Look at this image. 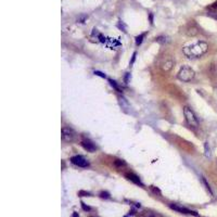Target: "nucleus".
Masks as SVG:
<instances>
[{"instance_id": "17", "label": "nucleus", "mask_w": 217, "mask_h": 217, "mask_svg": "<svg viewBox=\"0 0 217 217\" xmlns=\"http://www.w3.org/2000/svg\"><path fill=\"white\" fill-rule=\"evenodd\" d=\"M135 59H136V52L133 54V59H132V62H130V64H133L135 62Z\"/></svg>"}, {"instance_id": "14", "label": "nucleus", "mask_w": 217, "mask_h": 217, "mask_svg": "<svg viewBox=\"0 0 217 217\" xmlns=\"http://www.w3.org/2000/svg\"><path fill=\"white\" fill-rule=\"evenodd\" d=\"M100 197L101 198H104V199H109V198H110V194H109L107 192H103L102 191V192L100 193Z\"/></svg>"}, {"instance_id": "8", "label": "nucleus", "mask_w": 217, "mask_h": 217, "mask_svg": "<svg viewBox=\"0 0 217 217\" xmlns=\"http://www.w3.org/2000/svg\"><path fill=\"white\" fill-rule=\"evenodd\" d=\"M126 177H127V179H128V180H130V181H133L134 184H136V185H139V186H143V185H142V182H141V180H140V178H139L138 176H137V175H135V174H133V173L127 174Z\"/></svg>"}, {"instance_id": "9", "label": "nucleus", "mask_w": 217, "mask_h": 217, "mask_svg": "<svg viewBox=\"0 0 217 217\" xmlns=\"http://www.w3.org/2000/svg\"><path fill=\"white\" fill-rule=\"evenodd\" d=\"M106 46L107 47H110V48H117V47H119L121 46V42L118 41V40H116V39H113V38H107V40H106Z\"/></svg>"}, {"instance_id": "5", "label": "nucleus", "mask_w": 217, "mask_h": 217, "mask_svg": "<svg viewBox=\"0 0 217 217\" xmlns=\"http://www.w3.org/2000/svg\"><path fill=\"white\" fill-rule=\"evenodd\" d=\"M62 139L64 141H72L74 139V132L68 127L62 128Z\"/></svg>"}, {"instance_id": "3", "label": "nucleus", "mask_w": 217, "mask_h": 217, "mask_svg": "<svg viewBox=\"0 0 217 217\" xmlns=\"http://www.w3.org/2000/svg\"><path fill=\"white\" fill-rule=\"evenodd\" d=\"M194 75H195L194 71L190 66H188V65L182 66L178 72V78L182 82H190L191 79H193Z\"/></svg>"}, {"instance_id": "18", "label": "nucleus", "mask_w": 217, "mask_h": 217, "mask_svg": "<svg viewBox=\"0 0 217 217\" xmlns=\"http://www.w3.org/2000/svg\"><path fill=\"white\" fill-rule=\"evenodd\" d=\"M72 217H79V216H78L77 213H73V216H72Z\"/></svg>"}, {"instance_id": "11", "label": "nucleus", "mask_w": 217, "mask_h": 217, "mask_svg": "<svg viewBox=\"0 0 217 217\" xmlns=\"http://www.w3.org/2000/svg\"><path fill=\"white\" fill-rule=\"evenodd\" d=\"M114 165L116 166L117 168H122V167H124V166H126V163H125V161H123V160H115L114 161Z\"/></svg>"}, {"instance_id": "10", "label": "nucleus", "mask_w": 217, "mask_h": 217, "mask_svg": "<svg viewBox=\"0 0 217 217\" xmlns=\"http://www.w3.org/2000/svg\"><path fill=\"white\" fill-rule=\"evenodd\" d=\"M173 65H174V62H173L172 60H168V61H165V63L163 64V66H162V68H163V71H165V72H168V71H170V70H172V67H173Z\"/></svg>"}, {"instance_id": "1", "label": "nucleus", "mask_w": 217, "mask_h": 217, "mask_svg": "<svg viewBox=\"0 0 217 217\" xmlns=\"http://www.w3.org/2000/svg\"><path fill=\"white\" fill-rule=\"evenodd\" d=\"M208 49V45L205 41H198L192 43L190 46H186L182 48V52L186 56L193 59V58H199L203 55Z\"/></svg>"}, {"instance_id": "19", "label": "nucleus", "mask_w": 217, "mask_h": 217, "mask_svg": "<svg viewBox=\"0 0 217 217\" xmlns=\"http://www.w3.org/2000/svg\"><path fill=\"white\" fill-rule=\"evenodd\" d=\"M215 7H216V8H217V3H216V4H215Z\"/></svg>"}, {"instance_id": "4", "label": "nucleus", "mask_w": 217, "mask_h": 217, "mask_svg": "<svg viewBox=\"0 0 217 217\" xmlns=\"http://www.w3.org/2000/svg\"><path fill=\"white\" fill-rule=\"evenodd\" d=\"M71 162L74 165L78 166V167H86V166L89 165V162L82 155H75L73 157H71Z\"/></svg>"}, {"instance_id": "15", "label": "nucleus", "mask_w": 217, "mask_h": 217, "mask_svg": "<svg viewBox=\"0 0 217 217\" xmlns=\"http://www.w3.org/2000/svg\"><path fill=\"white\" fill-rule=\"evenodd\" d=\"M95 75H98V76H100V77H103V78H106L105 74H103V73H101V72H99V71H95Z\"/></svg>"}, {"instance_id": "2", "label": "nucleus", "mask_w": 217, "mask_h": 217, "mask_svg": "<svg viewBox=\"0 0 217 217\" xmlns=\"http://www.w3.org/2000/svg\"><path fill=\"white\" fill-rule=\"evenodd\" d=\"M184 115H185L187 124L189 126H191V127H198L199 126V121H198L197 115L194 114V112L191 110L189 106H185L184 107Z\"/></svg>"}, {"instance_id": "7", "label": "nucleus", "mask_w": 217, "mask_h": 217, "mask_svg": "<svg viewBox=\"0 0 217 217\" xmlns=\"http://www.w3.org/2000/svg\"><path fill=\"white\" fill-rule=\"evenodd\" d=\"M82 146L84 147V149L85 150H87L88 152H95L96 151V146L93 144L90 140H88V139H85V140H83L82 141Z\"/></svg>"}, {"instance_id": "12", "label": "nucleus", "mask_w": 217, "mask_h": 217, "mask_svg": "<svg viewBox=\"0 0 217 217\" xmlns=\"http://www.w3.org/2000/svg\"><path fill=\"white\" fill-rule=\"evenodd\" d=\"M144 36H146V33H143V34H141V35H139V36H137V37H136V45L137 46H140L142 43V40L144 38Z\"/></svg>"}, {"instance_id": "16", "label": "nucleus", "mask_w": 217, "mask_h": 217, "mask_svg": "<svg viewBox=\"0 0 217 217\" xmlns=\"http://www.w3.org/2000/svg\"><path fill=\"white\" fill-rule=\"evenodd\" d=\"M82 206H83V208L85 209V211H90V209H91L89 206H87L85 203H83V202H82Z\"/></svg>"}, {"instance_id": "6", "label": "nucleus", "mask_w": 217, "mask_h": 217, "mask_svg": "<svg viewBox=\"0 0 217 217\" xmlns=\"http://www.w3.org/2000/svg\"><path fill=\"white\" fill-rule=\"evenodd\" d=\"M169 206H170L172 209H174V211H177V212H179V213L191 214V215H194V216H198V214L195 213V212L190 211V209H188V208H186V207H184V206H179V205H177V204H170Z\"/></svg>"}, {"instance_id": "13", "label": "nucleus", "mask_w": 217, "mask_h": 217, "mask_svg": "<svg viewBox=\"0 0 217 217\" xmlns=\"http://www.w3.org/2000/svg\"><path fill=\"white\" fill-rule=\"evenodd\" d=\"M109 83H110V85L113 87L114 89H116L118 92H122V89L119 88V86L116 84V82H115V81H112V79H109Z\"/></svg>"}]
</instances>
